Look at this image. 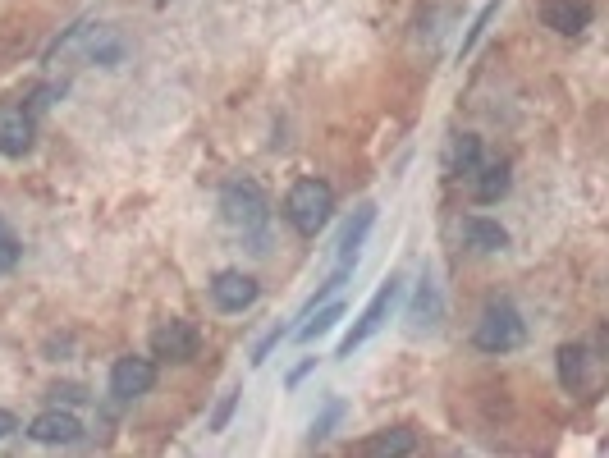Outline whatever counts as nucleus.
<instances>
[{
  "instance_id": "f257e3e1",
  "label": "nucleus",
  "mask_w": 609,
  "mask_h": 458,
  "mask_svg": "<svg viewBox=\"0 0 609 458\" xmlns=\"http://www.w3.org/2000/svg\"><path fill=\"white\" fill-rule=\"evenodd\" d=\"M330 216H335V188H330L326 179H298V184L289 188V197H284V220H289L303 239H316V234L330 225Z\"/></svg>"
},
{
  "instance_id": "f03ea898",
  "label": "nucleus",
  "mask_w": 609,
  "mask_h": 458,
  "mask_svg": "<svg viewBox=\"0 0 609 458\" xmlns=\"http://www.w3.org/2000/svg\"><path fill=\"white\" fill-rule=\"evenodd\" d=\"M527 339V326H522V312L509 303V298H495V303H486V312H481L477 330H472V344H477L481 353H490V358H500V353H513Z\"/></svg>"
},
{
  "instance_id": "7ed1b4c3",
  "label": "nucleus",
  "mask_w": 609,
  "mask_h": 458,
  "mask_svg": "<svg viewBox=\"0 0 609 458\" xmlns=\"http://www.w3.org/2000/svg\"><path fill=\"white\" fill-rule=\"evenodd\" d=\"M399 298H403V275H385L381 280V289L371 294V303L362 307V317L353 321V330H348L344 339H339V349H335V358H353V349H362L376 330L390 321V312L399 307Z\"/></svg>"
},
{
  "instance_id": "20e7f679",
  "label": "nucleus",
  "mask_w": 609,
  "mask_h": 458,
  "mask_svg": "<svg viewBox=\"0 0 609 458\" xmlns=\"http://www.w3.org/2000/svg\"><path fill=\"white\" fill-rule=\"evenodd\" d=\"M220 216H225L234 229L252 234V229L266 225V216H271V202H266V193H261L257 179H229L225 193H220Z\"/></svg>"
},
{
  "instance_id": "39448f33",
  "label": "nucleus",
  "mask_w": 609,
  "mask_h": 458,
  "mask_svg": "<svg viewBox=\"0 0 609 458\" xmlns=\"http://www.w3.org/2000/svg\"><path fill=\"white\" fill-rule=\"evenodd\" d=\"M257 298H261L257 275L239 271V266H229V271L211 275V303H216V312H225V317H239V312H248Z\"/></svg>"
},
{
  "instance_id": "423d86ee",
  "label": "nucleus",
  "mask_w": 609,
  "mask_h": 458,
  "mask_svg": "<svg viewBox=\"0 0 609 458\" xmlns=\"http://www.w3.org/2000/svg\"><path fill=\"white\" fill-rule=\"evenodd\" d=\"M156 385V362L152 358H138V353H124V358L110 362V394L129 404V399H142V394H152Z\"/></svg>"
},
{
  "instance_id": "0eeeda50",
  "label": "nucleus",
  "mask_w": 609,
  "mask_h": 458,
  "mask_svg": "<svg viewBox=\"0 0 609 458\" xmlns=\"http://www.w3.org/2000/svg\"><path fill=\"white\" fill-rule=\"evenodd\" d=\"M197 349H202V330L184 317H170L152 330V353L165 362H193Z\"/></svg>"
},
{
  "instance_id": "6e6552de",
  "label": "nucleus",
  "mask_w": 609,
  "mask_h": 458,
  "mask_svg": "<svg viewBox=\"0 0 609 458\" xmlns=\"http://www.w3.org/2000/svg\"><path fill=\"white\" fill-rule=\"evenodd\" d=\"M28 436H33L37 445H78V440H83V422H78L69 408L55 404L28 422Z\"/></svg>"
},
{
  "instance_id": "1a4fd4ad",
  "label": "nucleus",
  "mask_w": 609,
  "mask_h": 458,
  "mask_svg": "<svg viewBox=\"0 0 609 458\" xmlns=\"http://www.w3.org/2000/svg\"><path fill=\"white\" fill-rule=\"evenodd\" d=\"M541 23L559 37H577L582 28H591V0H545Z\"/></svg>"
},
{
  "instance_id": "9d476101",
  "label": "nucleus",
  "mask_w": 609,
  "mask_h": 458,
  "mask_svg": "<svg viewBox=\"0 0 609 458\" xmlns=\"http://www.w3.org/2000/svg\"><path fill=\"white\" fill-rule=\"evenodd\" d=\"M33 142H37L33 115H23V110H10V115H0V156L19 161V156L33 152Z\"/></svg>"
},
{
  "instance_id": "9b49d317",
  "label": "nucleus",
  "mask_w": 609,
  "mask_h": 458,
  "mask_svg": "<svg viewBox=\"0 0 609 458\" xmlns=\"http://www.w3.org/2000/svg\"><path fill=\"white\" fill-rule=\"evenodd\" d=\"M458 229H463V243H468L472 252H504L509 248V229L490 216H463Z\"/></svg>"
},
{
  "instance_id": "f8f14e48",
  "label": "nucleus",
  "mask_w": 609,
  "mask_h": 458,
  "mask_svg": "<svg viewBox=\"0 0 609 458\" xmlns=\"http://www.w3.org/2000/svg\"><path fill=\"white\" fill-rule=\"evenodd\" d=\"M440 317H445L440 284H435L431 275H422V280H417V294H413V307H408V321H413L417 330H431V326H440Z\"/></svg>"
},
{
  "instance_id": "ddd939ff",
  "label": "nucleus",
  "mask_w": 609,
  "mask_h": 458,
  "mask_svg": "<svg viewBox=\"0 0 609 458\" xmlns=\"http://www.w3.org/2000/svg\"><path fill=\"white\" fill-rule=\"evenodd\" d=\"M504 193H509V165L481 161L477 170H472V197H477L481 207H490V202H500Z\"/></svg>"
},
{
  "instance_id": "4468645a",
  "label": "nucleus",
  "mask_w": 609,
  "mask_h": 458,
  "mask_svg": "<svg viewBox=\"0 0 609 458\" xmlns=\"http://www.w3.org/2000/svg\"><path fill=\"white\" fill-rule=\"evenodd\" d=\"M371 225H376V202H362V207L353 211V220L344 225V234H339V262L344 266H358V248H362Z\"/></svg>"
},
{
  "instance_id": "2eb2a0df",
  "label": "nucleus",
  "mask_w": 609,
  "mask_h": 458,
  "mask_svg": "<svg viewBox=\"0 0 609 458\" xmlns=\"http://www.w3.org/2000/svg\"><path fill=\"white\" fill-rule=\"evenodd\" d=\"M587 367H591V349L587 344H564L559 349V385L564 390H582L587 385Z\"/></svg>"
},
{
  "instance_id": "dca6fc26",
  "label": "nucleus",
  "mask_w": 609,
  "mask_h": 458,
  "mask_svg": "<svg viewBox=\"0 0 609 458\" xmlns=\"http://www.w3.org/2000/svg\"><path fill=\"white\" fill-rule=\"evenodd\" d=\"M307 326H298V344H316V339L326 335V330H335V321H344V303H321V307H312L307 312Z\"/></svg>"
},
{
  "instance_id": "f3484780",
  "label": "nucleus",
  "mask_w": 609,
  "mask_h": 458,
  "mask_svg": "<svg viewBox=\"0 0 609 458\" xmlns=\"http://www.w3.org/2000/svg\"><path fill=\"white\" fill-rule=\"evenodd\" d=\"M481 165V138H472V133H458L454 147H449V170L454 175H472Z\"/></svg>"
},
{
  "instance_id": "a211bd4d",
  "label": "nucleus",
  "mask_w": 609,
  "mask_h": 458,
  "mask_svg": "<svg viewBox=\"0 0 609 458\" xmlns=\"http://www.w3.org/2000/svg\"><path fill=\"white\" fill-rule=\"evenodd\" d=\"M362 449H367V454H408V449H417V436L408 426H390L381 436H371Z\"/></svg>"
},
{
  "instance_id": "6ab92c4d",
  "label": "nucleus",
  "mask_w": 609,
  "mask_h": 458,
  "mask_svg": "<svg viewBox=\"0 0 609 458\" xmlns=\"http://www.w3.org/2000/svg\"><path fill=\"white\" fill-rule=\"evenodd\" d=\"M19 257H23V243H19V234L10 229V220L0 216V275L5 271H14L19 266Z\"/></svg>"
},
{
  "instance_id": "aec40b11",
  "label": "nucleus",
  "mask_w": 609,
  "mask_h": 458,
  "mask_svg": "<svg viewBox=\"0 0 609 458\" xmlns=\"http://www.w3.org/2000/svg\"><path fill=\"white\" fill-rule=\"evenodd\" d=\"M284 339H289V326H271V330H266V335H261V339H257V344H252V353H248V362H252V367H261V362H266V358H271V353H275V349H280Z\"/></svg>"
},
{
  "instance_id": "412c9836",
  "label": "nucleus",
  "mask_w": 609,
  "mask_h": 458,
  "mask_svg": "<svg viewBox=\"0 0 609 458\" xmlns=\"http://www.w3.org/2000/svg\"><path fill=\"white\" fill-rule=\"evenodd\" d=\"M495 10H500V0H486V10H481L477 19H472V28H468V37H463V46H458V55H468L472 46L481 42V33H486V28H490V19H495Z\"/></svg>"
},
{
  "instance_id": "4be33fe9",
  "label": "nucleus",
  "mask_w": 609,
  "mask_h": 458,
  "mask_svg": "<svg viewBox=\"0 0 609 458\" xmlns=\"http://www.w3.org/2000/svg\"><path fill=\"white\" fill-rule=\"evenodd\" d=\"M339 417H344V404L335 399V404H326V413H321V417L312 422V431H307V445H321V440L330 436V426H335Z\"/></svg>"
},
{
  "instance_id": "5701e85b",
  "label": "nucleus",
  "mask_w": 609,
  "mask_h": 458,
  "mask_svg": "<svg viewBox=\"0 0 609 458\" xmlns=\"http://www.w3.org/2000/svg\"><path fill=\"white\" fill-rule=\"evenodd\" d=\"M239 394H243V390H225V399H220V404H216V413H211L207 431H216V436H220V431H225V426H229V417H234V408H239Z\"/></svg>"
},
{
  "instance_id": "b1692460",
  "label": "nucleus",
  "mask_w": 609,
  "mask_h": 458,
  "mask_svg": "<svg viewBox=\"0 0 609 458\" xmlns=\"http://www.w3.org/2000/svg\"><path fill=\"white\" fill-rule=\"evenodd\" d=\"M51 399H55V404H60V399H65V404H83L87 390H83V385H55Z\"/></svg>"
},
{
  "instance_id": "393cba45",
  "label": "nucleus",
  "mask_w": 609,
  "mask_h": 458,
  "mask_svg": "<svg viewBox=\"0 0 609 458\" xmlns=\"http://www.w3.org/2000/svg\"><path fill=\"white\" fill-rule=\"evenodd\" d=\"M14 431H19V417H14L10 408H0V440H10Z\"/></svg>"
},
{
  "instance_id": "a878e982",
  "label": "nucleus",
  "mask_w": 609,
  "mask_h": 458,
  "mask_svg": "<svg viewBox=\"0 0 609 458\" xmlns=\"http://www.w3.org/2000/svg\"><path fill=\"white\" fill-rule=\"evenodd\" d=\"M312 367H316V358H307L303 367H294V371H289V390H294V385H303V381H307V371H312Z\"/></svg>"
}]
</instances>
